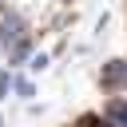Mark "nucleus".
Segmentation results:
<instances>
[{"instance_id":"obj_1","label":"nucleus","mask_w":127,"mask_h":127,"mask_svg":"<svg viewBox=\"0 0 127 127\" xmlns=\"http://www.w3.org/2000/svg\"><path fill=\"white\" fill-rule=\"evenodd\" d=\"M24 40H28V24H24V16H20V12H8V16L0 20V44H4V52L20 48Z\"/></svg>"},{"instance_id":"obj_2","label":"nucleus","mask_w":127,"mask_h":127,"mask_svg":"<svg viewBox=\"0 0 127 127\" xmlns=\"http://www.w3.org/2000/svg\"><path fill=\"white\" fill-rule=\"evenodd\" d=\"M99 83H103L107 91H127V60H111V64L103 67Z\"/></svg>"},{"instance_id":"obj_3","label":"nucleus","mask_w":127,"mask_h":127,"mask_svg":"<svg viewBox=\"0 0 127 127\" xmlns=\"http://www.w3.org/2000/svg\"><path fill=\"white\" fill-rule=\"evenodd\" d=\"M28 67H32V71H44V67H48V56H44V52H40V56H32V64H28Z\"/></svg>"},{"instance_id":"obj_4","label":"nucleus","mask_w":127,"mask_h":127,"mask_svg":"<svg viewBox=\"0 0 127 127\" xmlns=\"http://www.w3.org/2000/svg\"><path fill=\"white\" fill-rule=\"evenodd\" d=\"M8 87H12V79H8V71H0V99H8Z\"/></svg>"}]
</instances>
